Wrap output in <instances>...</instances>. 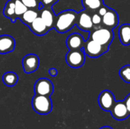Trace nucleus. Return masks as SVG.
<instances>
[{"label": "nucleus", "mask_w": 130, "mask_h": 129, "mask_svg": "<svg viewBox=\"0 0 130 129\" xmlns=\"http://www.w3.org/2000/svg\"><path fill=\"white\" fill-rule=\"evenodd\" d=\"M77 17V11L72 9L63 11L56 16L54 28L59 33H66L76 24Z\"/></svg>", "instance_id": "1"}, {"label": "nucleus", "mask_w": 130, "mask_h": 129, "mask_svg": "<svg viewBox=\"0 0 130 129\" xmlns=\"http://www.w3.org/2000/svg\"><path fill=\"white\" fill-rule=\"evenodd\" d=\"M34 110L40 115H47L51 113L53 103L50 97L35 94L32 100Z\"/></svg>", "instance_id": "2"}, {"label": "nucleus", "mask_w": 130, "mask_h": 129, "mask_svg": "<svg viewBox=\"0 0 130 129\" xmlns=\"http://www.w3.org/2000/svg\"><path fill=\"white\" fill-rule=\"evenodd\" d=\"M113 37L114 34L113 30L104 27L91 31L90 35V39L94 40L102 46L107 47H109V46L110 45L111 42L113 40Z\"/></svg>", "instance_id": "3"}, {"label": "nucleus", "mask_w": 130, "mask_h": 129, "mask_svg": "<svg viewBox=\"0 0 130 129\" xmlns=\"http://www.w3.org/2000/svg\"><path fill=\"white\" fill-rule=\"evenodd\" d=\"M82 49L86 56L91 58H98L104 54L108 50L109 47L102 46L94 40L89 39L85 42Z\"/></svg>", "instance_id": "4"}, {"label": "nucleus", "mask_w": 130, "mask_h": 129, "mask_svg": "<svg viewBox=\"0 0 130 129\" xmlns=\"http://www.w3.org/2000/svg\"><path fill=\"white\" fill-rule=\"evenodd\" d=\"M67 64L73 68L82 67L85 62V53L83 49H69L66 56Z\"/></svg>", "instance_id": "5"}, {"label": "nucleus", "mask_w": 130, "mask_h": 129, "mask_svg": "<svg viewBox=\"0 0 130 129\" xmlns=\"http://www.w3.org/2000/svg\"><path fill=\"white\" fill-rule=\"evenodd\" d=\"M54 90V87L52 81L47 78H43L38 79L34 84L35 94L50 97Z\"/></svg>", "instance_id": "6"}, {"label": "nucleus", "mask_w": 130, "mask_h": 129, "mask_svg": "<svg viewBox=\"0 0 130 129\" xmlns=\"http://www.w3.org/2000/svg\"><path fill=\"white\" fill-rule=\"evenodd\" d=\"M76 25L79 29L84 31H90L92 30L94 25L91 20V14L88 11L85 9L78 13Z\"/></svg>", "instance_id": "7"}, {"label": "nucleus", "mask_w": 130, "mask_h": 129, "mask_svg": "<svg viewBox=\"0 0 130 129\" xmlns=\"http://www.w3.org/2000/svg\"><path fill=\"white\" fill-rule=\"evenodd\" d=\"M115 102H116V100H115L113 94L108 90H105L102 91L99 95L98 104L100 107L104 111L110 112L112 107L113 106Z\"/></svg>", "instance_id": "8"}, {"label": "nucleus", "mask_w": 130, "mask_h": 129, "mask_svg": "<svg viewBox=\"0 0 130 129\" xmlns=\"http://www.w3.org/2000/svg\"><path fill=\"white\" fill-rule=\"evenodd\" d=\"M110 112L112 116L118 121L125 120L130 116L124 101H116Z\"/></svg>", "instance_id": "9"}, {"label": "nucleus", "mask_w": 130, "mask_h": 129, "mask_svg": "<svg viewBox=\"0 0 130 129\" xmlns=\"http://www.w3.org/2000/svg\"><path fill=\"white\" fill-rule=\"evenodd\" d=\"M40 65V60L37 55L28 54L22 59V65L25 73H32L35 71Z\"/></svg>", "instance_id": "10"}, {"label": "nucleus", "mask_w": 130, "mask_h": 129, "mask_svg": "<svg viewBox=\"0 0 130 129\" xmlns=\"http://www.w3.org/2000/svg\"><path fill=\"white\" fill-rule=\"evenodd\" d=\"M119 24V17L117 13L109 8L107 13L102 17V25L104 27L113 30L117 27Z\"/></svg>", "instance_id": "11"}, {"label": "nucleus", "mask_w": 130, "mask_h": 129, "mask_svg": "<svg viewBox=\"0 0 130 129\" xmlns=\"http://www.w3.org/2000/svg\"><path fill=\"white\" fill-rule=\"evenodd\" d=\"M83 36L78 33H74L69 35L66 40V46L69 49H81L85 44Z\"/></svg>", "instance_id": "12"}, {"label": "nucleus", "mask_w": 130, "mask_h": 129, "mask_svg": "<svg viewBox=\"0 0 130 129\" xmlns=\"http://www.w3.org/2000/svg\"><path fill=\"white\" fill-rule=\"evenodd\" d=\"M40 17L42 18L43 21L45 23L46 27L51 30L52 28H54V23L56 19L55 13L53 12L51 7H43L40 8Z\"/></svg>", "instance_id": "13"}, {"label": "nucleus", "mask_w": 130, "mask_h": 129, "mask_svg": "<svg viewBox=\"0 0 130 129\" xmlns=\"http://www.w3.org/2000/svg\"><path fill=\"white\" fill-rule=\"evenodd\" d=\"M15 47L14 39L9 35L0 36V53L5 54L12 52Z\"/></svg>", "instance_id": "14"}, {"label": "nucleus", "mask_w": 130, "mask_h": 129, "mask_svg": "<svg viewBox=\"0 0 130 129\" xmlns=\"http://www.w3.org/2000/svg\"><path fill=\"white\" fill-rule=\"evenodd\" d=\"M30 30L36 35L38 36H43L45 35L50 29L46 27L45 23L43 21L42 18L38 16L29 26Z\"/></svg>", "instance_id": "15"}, {"label": "nucleus", "mask_w": 130, "mask_h": 129, "mask_svg": "<svg viewBox=\"0 0 130 129\" xmlns=\"http://www.w3.org/2000/svg\"><path fill=\"white\" fill-rule=\"evenodd\" d=\"M118 35L123 45H130V24H124L121 25L119 28Z\"/></svg>", "instance_id": "16"}, {"label": "nucleus", "mask_w": 130, "mask_h": 129, "mask_svg": "<svg viewBox=\"0 0 130 129\" xmlns=\"http://www.w3.org/2000/svg\"><path fill=\"white\" fill-rule=\"evenodd\" d=\"M39 16L38 14V10H34V9H27L22 15L19 17V19L26 24L27 26H30V24Z\"/></svg>", "instance_id": "17"}, {"label": "nucleus", "mask_w": 130, "mask_h": 129, "mask_svg": "<svg viewBox=\"0 0 130 129\" xmlns=\"http://www.w3.org/2000/svg\"><path fill=\"white\" fill-rule=\"evenodd\" d=\"M14 0H8L5 6L3 14L5 17H8L12 22H15L17 17L15 14V9H14Z\"/></svg>", "instance_id": "18"}, {"label": "nucleus", "mask_w": 130, "mask_h": 129, "mask_svg": "<svg viewBox=\"0 0 130 129\" xmlns=\"http://www.w3.org/2000/svg\"><path fill=\"white\" fill-rule=\"evenodd\" d=\"M82 2L85 8L88 11H98L104 5V0H82Z\"/></svg>", "instance_id": "19"}, {"label": "nucleus", "mask_w": 130, "mask_h": 129, "mask_svg": "<svg viewBox=\"0 0 130 129\" xmlns=\"http://www.w3.org/2000/svg\"><path fill=\"white\" fill-rule=\"evenodd\" d=\"M2 81L6 86L14 87L18 81V76L16 73L13 71H8L4 74L2 77Z\"/></svg>", "instance_id": "20"}, {"label": "nucleus", "mask_w": 130, "mask_h": 129, "mask_svg": "<svg viewBox=\"0 0 130 129\" xmlns=\"http://www.w3.org/2000/svg\"><path fill=\"white\" fill-rule=\"evenodd\" d=\"M14 5H15L14 6L15 14L17 17H19L28 9L21 0H14Z\"/></svg>", "instance_id": "21"}, {"label": "nucleus", "mask_w": 130, "mask_h": 129, "mask_svg": "<svg viewBox=\"0 0 130 129\" xmlns=\"http://www.w3.org/2000/svg\"><path fill=\"white\" fill-rule=\"evenodd\" d=\"M120 76L126 83L130 84V65H126L120 68Z\"/></svg>", "instance_id": "22"}, {"label": "nucleus", "mask_w": 130, "mask_h": 129, "mask_svg": "<svg viewBox=\"0 0 130 129\" xmlns=\"http://www.w3.org/2000/svg\"><path fill=\"white\" fill-rule=\"evenodd\" d=\"M24 5L29 9L38 10L40 9V3L37 0H21Z\"/></svg>", "instance_id": "23"}, {"label": "nucleus", "mask_w": 130, "mask_h": 129, "mask_svg": "<svg viewBox=\"0 0 130 129\" xmlns=\"http://www.w3.org/2000/svg\"><path fill=\"white\" fill-rule=\"evenodd\" d=\"M91 20H92L93 25L94 27L100 26L102 24V17L98 12L97 13H94L91 15Z\"/></svg>", "instance_id": "24"}, {"label": "nucleus", "mask_w": 130, "mask_h": 129, "mask_svg": "<svg viewBox=\"0 0 130 129\" xmlns=\"http://www.w3.org/2000/svg\"><path fill=\"white\" fill-rule=\"evenodd\" d=\"M58 1L59 0H41L40 3L43 5V7H51Z\"/></svg>", "instance_id": "25"}, {"label": "nucleus", "mask_w": 130, "mask_h": 129, "mask_svg": "<svg viewBox=\"0 0 130 129\" xmlns=\"http://www.w3.org/2000/svg\"><path fill=\"white\" fill-rule=\"evenodd\" d=\"M108 9H109V8H108L107 6L103 5L98 10V13L101 17H103V16L107 13V11H108Z\"/></svg>", "instance_id": "26"}, {"label": "nucleus", "mask_w": 130, "mask_h": 129, "mask_svg": "<svg viewBox=\"0 0 130 129\" xmlns=\"http://www.w3.org/2000/svg\"><path fill=\"white\" fill-rule=\"evenodd\" d=\"M123 101H124V103L126 104V108H127V109H128V111H129L130 114V94L126 97V98Z\"/></svg>", "instance_id": "27"}, {"label": "nucleus", "mask_w": 130, "mask_h": 129, "mask_svg": "<svg viewBox=\"0 0 130 129\" xmlns=\"http://www.w3.org/2000/svg\"><path fill=\"white\" fill-rule=\"evenodd\" d=\"M49 73H50V75L52 77H55V76L57 75L58 71H57V70H56V68H50V69L49 70Z\"/></svg>", "instance_id": "28"}, {"label": "nucleus", "mask_w": 130, "mask_h": 129, "mask_svg": "<svg viewBox=\"0 0 130 129\" xmlns=\"http://www.w3.org/2000/svg\"><path fill=\"white\" fill-rule=\"evenodd\" d=\"M100 129H113V128H111V127H110V126H104V127L101 128Z\"/></svg>", "instance_id": "29"}, {"label": "nucleus", "mask_w": 130, "mask_h": 129, "mask_svg": "<svg viewBox=\"0 0 130 129\" xmlns=\"http://www.w3.org/2000/svg\"><path fill=\"white\" fill-rule=\"evenodd\" d=\"M37 1H40V0H37Z\"/></svg>", "instance_id": "30"}]
</instances>
